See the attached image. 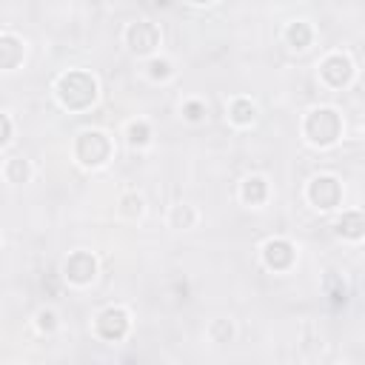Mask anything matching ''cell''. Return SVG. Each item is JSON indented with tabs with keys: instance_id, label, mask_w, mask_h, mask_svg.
Segmentation results:
<instances>
[{
	"instance_id": "cell-16",
	"label": "cell",
	"mask_w": 365,
	"mask_h": 365,
	"mask_svg": "<svg viewBox=\"0 0 365 365\" xmlns=\"http://www.w3.org/2000/svg\"><path fill=\"white\" fill-rule=\"evenodd\" d=\"M151 68H154V71H151L154 77H165V74H168V66H165V63H151Z\"/></svg>"
},
{
	"instance_id": "cell-1",
	"label": "cell",
	"mask_w": 365,
	"mask_h": 365,
	"mask_svg": "<svg viewBox=\"0 0 365 365\" xmlns=\"http://www.w3.org/2000/svg\"><path fill=\"white\" fill-rule=\"evenodd\" d=\"M57 91H60L63 106H68V108H86V106L94 100V94H97V91H94V80H91L88 74H83V71L66 74V77L60 80Z\"/></svg>"
},
{
	"instance_id": "cell-6",
	"label": "cell",
	"mask_w": 365,
	"mask_h": 365,
	"mask_svg": "<svg viewBox=\"0 0 365 365\" xmlns=\"http://www.w3.org/2000/svg\"><path fill=\"white\" fill-rule=\"evenodd\" d=\"M66 274H68L74 282L91 279V277H94V259H91V254H86V251L71 254L68 262H66Z\"/></svg>"
},
{
	"instance_id": "cell-17",
	"label": "cell",
	"mask_w": 365,
	"mask_h": 365,
	"mask_svg": "<svg viewBox=\"0 0 365 365\" xmlns=\"http://www.w3.org/2000/svg\"><path fill=\"white\" fill-rule=\"evenodd\" d=\"M191 3H211V0H191Z\"/></svg>"
},
{
	"instance_id": "cell-12",
	"label": "cell",
	"mask_w": 365,
	"mask_h": 365,
	"mask_svg": "<svg viewBox=\"0 0 365 365\" xmlns=\"http://www.w3.org/2000/svg\"><path fill=\"white\" fill-rule=\"evenodd\" d=\"M288 40H291V46L305 48V46L311 43V29H308L305 23H294V26L288 29Z\"/></svg>"
},
{
	"instance_id": "cell-7",
	"label": "cell",
	"mask_w": 365,
	"mask_h": 365,
	"mask_svg": "<svg viewBox=\"0 0 365 365\" xmlns=\"http://www.w3.org/2000/svg\"><path fill=\"white\" fill-rule=\"evenodd\" d=\"M125 314L123 311H117V308H108L103 317H100V322H97V328H100V334L106 336V339H120L123 334H125Z\"/></svg>"
},
{
	"instance_id": "cell-5",
	"label": "cell",
	"mask_w": 365,
	"mask_h": 365,
	"mask_svg": "<svg viewBox=\"0 0 365 365\" xmlns=\"http://www.w3.org/2000/svg\"><path fill=\"white\" fill-rule=\"evenodd\" d=\"M322 77H325L331 86H345V83L351 80V63H348V57H342V54L328 57V60L322 63Z\"/></svg>"
},
{
	"instance_id": "cell-10",
	"label": "cell",
	"mask_w": 365,
	"mask_h": 365,
	"mask_svg": "<svg viewBox=\"0 0 365 365\" xmlns=\"http://www.w3.org/2000/svg\"><path fill=\"white\" fill-rule=\"evenodd\" d=\"M336 228H339V234H345V237H359V234L365 231V217H362V214H345Z\"/></svg>"
},
{
	"instance_id": "cell-14",
	"label": "cell",
	"mask_w": 365,
	"mask_h": 365,
	"mask_svg": "<svg viewBox=\"0 0 365 365\" xmlns=\"http://www.w3.org/2000/svg\"><path fill=\"white\" fill-rule=\"evenodd\" d=\"M128 134H131V143H145L148 140V125L145 123H134L128 128Z\"/></svg>"
},
{
	"instance_id": "cell-3",
	"label": "cell",
	"mask_w": 365,
	"mask_h": 365,
	"mask_svg": "<svg viewBox=\"0 0 365 365\" xmlns=\"http://www.w3.org/2000/svg\"><path fill=\"white\" fill-rule=\"evenodd\" d=\"M108 151H111V145H108V140L100 131H86L77 140V157L86 165H100L108 157Z\"/></svg>"
},
{
	"instance_id": "cell-4",
	"label": "cell",
	"mask_w": 365,
	"mask_h": 365,
	"mask_svg": "<svg viewBox=\"0 0 365 365\" xmlns=\"http://www.w3.org/2000/svg\"><path fill=\"white\" fill-rule=\"evenodd\" d=\"M311 200L319 205V208H334L339 202V182L334 177H317L311 182Z\"/></svg>"
},
{
	"instance_id": "cell-13",
	"label": "cell",
	"mask_w": 365,
	"mask_h": 365,
	"mask_svg": "<svg viewBox=\"0 0 365 365\" xmlns=\"http://www.w3.org/2000/svg\"><path fill=\"white\" fill-rule=\"evenodd\" d=\"M231 114H234V120H237V123H248V120L254 117V106H251V103H245V100H237V103H234V108H231Z\"/></svg>"
},
{
	"instance_id": "cell-8",
	"label": "cell",
	"mask_w": 365,
	"mask_h": 365,
	"mask_svg": "<svg viewBox=\"0 0 365 365\" xmlns=\"http://www.w3.org/2000/svg\"><path fill=\"white\" fill-rule=\"evenodd\" d=\"M128 40H131L134 51H148L157 46V29L151 23H137L128 29Z\"/></svg>"
},
{
	"instance_id": "cell-9",
	"label": "cell",
	"mask_w": 365,
	"mask_h": 365,
	"mask_svg": "<svg viewBox=\"0 0 365 365\" xmlns=\"http://www.w3.org/2000/svg\"><path fill=\"white\" fill-rule=\"evenodd\" d=\"M294 259V248L285 242V240H271L265 245V262L271 268H288Z\"/></svg>"
},
{
	"instance_id": "cell-2",
	"label": "cell",
	"mask_w": 365,
	"mask_h": 365,
	"mask_svg": "<svg viewBox=\"0 0 365 365\" xmlns=\"http://www.w3.org/2000/svg\"><path fill=\"white\" fill-rule=\"evenodd\" d=\"M305 131H308V137H311L314 143L328 145V143H334L336 134H339V117H336L331 108H319V111H314V114L308 117Z\"/></svg>"
},
{
	"instance_id": "cell-11",
	"label": "cell",
	"mask_w": 365,
	"mask_h": 365,
	"mask_svg": "<svg viewBox=\"0 0 365 365\" xmlns=\"http://www.w3.org/2000/svg\"><path fill=\"white\" fill-rule=\"evenodd\" d=\"M242 197H245V200H248L251 205L262 202V200H265V182H262L259 177L248 180V182H245V188H242Z\"/></svg>"
},
{
	"instance_id": "cell-15",
	"label": "cell",
	"mask_w": 365,
	"mask_h": 365,
	"mask_svg": "<svg viewBox=\"0 0 365 365\" xmlns=\"http://www.w3.org/2000/svg\"><path fill=\"white\" fill-rule=\"evenodd\" d=\"M185 117H188V120H200V117H202V106H200V103H188V106H185Z\"/></svg>"
}]
</instances>
